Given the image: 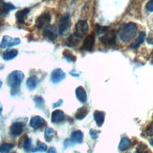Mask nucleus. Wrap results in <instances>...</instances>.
Segmentation results:
<instances>
[{
	"mask_svg": "<svg viewBox=\"0 0 153 153\" xmlns=\"http://www.w3.org/2000/svg\"><path fill=\"white\" fill-rule=\"evenodd\" d=\"M23 131V124L20 122L13 123L10 127V132L14 136H19Z\"/></svg>",
	"mask_w": 153,
	"mask_h": 153,
	"instance_id": "obj_13",
	"label": "nucleus"
},
{
	"mask_svg": "<svg viewBox=\"0 0 153 153\" xmlns=\"http://www.w3.org/2000/svg\"><path fill=\"white\" fill-rule=\"evenodd\" d=\"M146 42L148 44L153 45V30H152L148 34L146 38Z\"/></svg>",
	"mask_w": 153,
	"mask_h": 153,
	"instance_id": "obj_35",
	"label": "nucleus"
},
{
	"mask_svg": "<svg viewBox=\"0 0 153 153\" xmlns=\"http://www.w3.org/2000/svg\"><path fill=\"white\" fill-rule=\"evenodd\" d=\"M146 9L149 12H153V1H149L146 3Z\"/></svg>",
	"mask_w": 153,
	"mask_h": 153,
	"instance_id": "obj_36",
	"label": "nucleus"
},
{
	"mask_svg": "<svg viewBox=\"0 0 153 153\" xmlns=\"http://www.w3.org/2000/svg\"><path fill=\"white\" fill-rule=\"evenodd\" d=\"M136 32V25L133 22H129L121 27L119 30V36L123 42H128L135 36Z\"/></svg>",
	"mask_w": 153,
	"mask_h": 153,
	"instance_id": "obj_2",
	"label": "nucleus"
},
{
	"mask_svg": "<svg viewBox=\"0 0 153 153\" xmlns=\"http://www.w3.org/2000/svg\"><path fill=\"white\" fill-rule=\"evenodd\" d=\"M71 20L68 14H65L60 19L59 26V33L62 36L66 35L70 30Z\"/></svg>",
	"mask_w": 153,
	"mask_h": 153,
	"instance_id": "obj_3",
	"label": "nucleus"
},
{
	"mask_svg": "<svg viewBox=\"0 0 153 153\" xmlns=\"http://www.w3.org/2000/svg\"><path fill=\"white\" fill-rule=\"evenodd\" d=\"M47 153H57V151H56V149L54 147H50L48 149Z\"/></svg>",
	"mask_w": 153,
	"mask_h": 153,
	"instance_id": "obj_38",
	"label": "nucleus"
},
{
	"mask_svg": "<svg viewBox=\"0 0 153 153\" xmlns=\"http://www.w3.org/2000/svg\"><path fill=\"white\" fill-rule=\"evenodd\" d=\"M38 84V79L35 76H31L27 79L26 85L29 90H33Z\"/></svg>",
	"mask_w": 153,
	"mask_h": 153,
	"instance_id": "obj_19",
	"label": "nucleus"
},
{
	"mask_svg": "<svg viewBox=\"0 0 153 153\" xmlns=\"http://www.w3.org/2000/svg\"><path fill=\"white\" fill-rule=\"evenodd\" d=\"M2 111V105L1 102H0V114H1Z\"/></svg>",
	"mask_w": 153,
	"mask_h": 153,
	"instance_id": "obj_40",
	"label": "nucleus"
},
{
	"mask_svg": "<svg viewBox=\"0 0 153 153\" xmlns=\"http://www.w3.org/2000/svg\"><path fill=\"white\" fill-rule=\"evenodd\" d=\"M18 54V51L16 49L13 48L10 50H7L4 51L2 53V57L4 60L6 61L11 60L15 58Z\"/></svg>",
	"mask_w": 153,
	"mask_h": 153,
	"instance_id": "obj_17",
	"label": "nucleus"
},
{
	"mask_svg": "<svg viewBox=\"0 0 153 153\" xmlns=\"http://www.w3.org/2000/svg\"><path fill=\"white\" fill-rule=\"evenodd\" d=\"M88 30V26L87 22L85 20H79L75 25V30L74 34L81 39L87 33Z\"/></svg>",
	"mask_w": 153,
	"mask_h": 153,
	"instance_id": "obj_5",
	"label": "nucleus"
},
{
	"mask_svg": "<svg viewBox=\"0 0 153 153\" xmlns=\"http://www.w3.org/2000/svg\"><path fill=\"white\" fill-rule=\"evenodd\" d=\"M2 81L0 79V88H1V86H2Z\"/></svg>",
	"mask_w": 153,
	"mask_h": 153,
	"instance_id": "obj_43",
	"label": "nucleus"
},
{
	"mask_svg": "<svg viewBox=\"0 0 153 153\" xmlns=\"http://www.w3.org/2000/svg\"><path fill=\"white\" fill-rule=\"evenodd\" d=\"M4 3V0H0V14H2V13Z\"/></svg>",
	"mask_w": 153,
	"mask_h": 153,
	"instance_id": "obj_39",
	"label": "nucleus"
},
{
	"mask_svg": "<svg viewBox=\"0 0 153 153\" xmlns=\"http://www.w3.org/2000/svg\"><path fill=\"white\" fill-rule=\"evenodd\" d=\"M21 40L19 38H13L8 35L3 36L1 42H0L1 48H7L20 44Z\"/></svg>",
	"mask_w": 153,
	"mask_h": 153,
	"instance_id": "obj_6",
	"label": "nucleus"
},
{
	"mask_svg": "<svg viewBox=\"0 0 153 153\" xmlns=\"http://www.w3.org/2000/svg\"><path fill=\"white\" fill-rule=\"evenodd\" d=\"M99 133V131H98L97 130H96L94 129H91L89 132L90 137L92 138V139H94V140L96 139L98 137Z\"/></svg>",
	"mask_w": 153,
	"mask_h": 153,
	"instance_id": "obj_34",
	"label": "nucleus"
},
{
	"mask_svg": "<svg viewBox=\"0 0 153 153\" xmlns=\"http://www.w3.org/2000/svg\"><path fill=\"white\" fill-rule=\"evenodd\" d=\"M66 74L60 68L54 69L51 74V80L53 83L57 84L65 78Z\"/></svg>",
	"mask_w": 153,
	"mask_h": 153,
	"instance_id": "obj_8",
	"label": "nucleus"
},
{
	"mask_svg": "<svg viewBox=\"0 0 153 153\" xmlns=\"http://www.w3.org/2000/svg\"><path fill=\"white\" fill-rule=\"evenodd\" d=\"M65 118V114L63 111L60 109L54 110L51 114V122L53 123H59L62 122Z\"/></svg>",
	"mask_w": 153,
	"mask_h": 153,
	"instance_id": "obj_11",
	"label": "nucleus"
},
{
	"mask_svg": "<svg viewBox=\"0 0 153 153\" xmlns=\"http://www.w3.org/2000/svg\"><path fill=\"white\" fill-rule=\"evenodd\" d=\"M32 140L30 138L26 137L23 142V148L26 151H29L31 148Z\"/></svg>",
	"mask_w": 153,
	"mask_h": 153,
	"instance_id": "obj_29",
	"label": "nucleus"
},
{
	"mask_svg": "<svg viewBox=\"0 0 153 153\" xmlns=\"http://www.w3.org/2000/svg\"><path fill=\"white\" fill-rule=\"evenodd\" d=\"M47 149V146L45 143L40 142L39 140L38 141L36 146L32 149V152H44Z\"/></svg>",
	"mask_w": 153,
	"mask_h": 153,
	"instance_id": "obj_23",
	"label": "nucleus"
},
{
	"mask_svg": "<svg viewBox=\"0 0 153 153\" xmlns=\"http://www.w3.org/2000/svg\"><path fill=\"white\" fill-rule=\"evenodd\" d=\"M44 35L50 41H54L57 36V29L53 25H48L44 29Z\"/></svg>",
	"mask_w": 153,
	"mask_h": 153,
	"instance_id": "obj_10",
	"label": "nucleus"
},
{
	"mask_svg": "<svg viewBox=\"0 0 153 153\" xmlns=\"http://www.w3.org/2000/svg\"><path fill=\"white\" fill-rule=\"evenodd\" d=\"M30 10L27 8H23L21 10H19L16 13V18L17 22L20 23H23L25 19L27 17V14L29 13Z\"/></svg>",
	"mask_w": 153,
	"mask_h": 153,
	"instance_id": "obj_16",
	"label": "nucleus"
},
{
	"mask_svg": "<svg viewBox=\"0 0 153 153\" xmlns=\"http://www.w3.org/2000/svg\"><path fill=\"white\" fill-rule=\"evenodd\" d=\"M45 123L44 119L39 116H33L32 117L29 125L30 126L34 128V129H38L42 127Z\"/></svg>",
	"mask_w": 153,
	"mask_h": 153,
	"instance_id": "obj_12",
	"label": "nucleus"
},
{
	"mask_svg": "<svg viewBox=\"0 0 153 153\" xmlns=\"http://www.w3.org/2000/svg\"><path fill=\"white\" fill-rule=\"evenodd\" d=\"M94 40H95L94 35L93 33H90V35L87 36L84 39L81 48L85 51H92L93 48L94 47Z\"/></svg>",
	"mask_w": 153,
	"mask_h": 153,
	"instance_id": "obj_9",
	"label": "nucleus"
},
{
	"mask_svg": "<svg viewBox=\"0 0 153 153\" xmlns=\"http://www.w3.org/2000/svg\"><path fill=\"white\" fill-rule=\"evenodd\" d=\"M35 103V105L38 108H40L41 106H42L44 103V99L41 97V96H36L33 99Z\"/></svg>",
	"mask_w": 153,
	"mask_h": 153,
	"instance_id": "obj_31",
	"label": "nucleus"
},
{
	"mask_svg": "<svg viewBox=\"0 0 153 153\" xmlns=\"http://www.w3.org/2000/svg\"><path fill=\"white\" fill-rule=\"evenodd\" d=\"M14 9H16V7L13 4H12L11 3H10V2L5 3L4 2V5H3V10H2V14L5 15L9 11H12Z\"/></svg>",
	"mask_w": 153,
	"mask_h": 153,
	"instance_id": "obj_26",
	"label": "nucleus"
},
{
	"mask_svg": "<svg viewBox=\"0 0 153 153\" xmlns=\"http://www.w3.org/2000/svg\"><path fill=\"white\" fill-rule=\"evenodd\" d=\"M105 112L103 111H100L98 110H96L94 112L93 117L94 121L98 127H101L105 121Z\"/></svg>",
	"mask_w": 153,
	"mask_h": 153,
	"instance_id": "obj_15",
	"label": "nucleus"
},
{
	"mask_svg": "<svg viewBox=\"0 0 153 153\" xmlns=\"http://www.w3.org/2000/svg\"><path fill=\"white\" fill-rule=\"evenodd\" d=\"M146 36V34L145 32H142L140 33L137 38L135 39V41L131 44V48L133 49H137L144 41Z\"/></svg>",
	"mask_w": 153,
	"mask_h": 153,
	"instance_id": "obj_21",
	"label": "nucleus"
},
{
	"mask_svg": "<svg viewBox=\"0 0 153 153\" xmlns=\"http://www.w3.org/2000/svg\"><path fill=\"white\" fill-rule=\"evenodd\" d=\"M63 55L65 57V58L68 61V62H74L76 60V57L73 55L71 52L69 51L68 50H65L63 53Z\"/></svg>",
	"mask_w": 153,
	"mask_h": 153,
	"instance_id": "obj_27",
	"label": "nucleus"
},
{
	"mask_svg": "<svg viewBox=\"0 0 153 153\" xmlns=\"http://www.w3.org/2000/svg\"><path fill=\"white\" fill-rule=\"evenodd\" d=\"M88 112V110L87 108L85 106L81 107L78 108L76 112H75V117L76 119L78 120H82L87 115Z\"/></svg>",
	"mask_w": 153,
	"mask_h": 153,
	"instance_id": "obj_20",
	"label": "nucleus"
},
{
	"mask_svg": "<svg viewBox=\"0 0 153 153\" xmlns=\"http://www.w3.org/2000/svg\"><path fill=\"white\" fill-rule=\"evenodd\" d=\"M96 30H97V34L100 35V34L105 33L108 30V27L103 26H100L99 25H96Z\"/></svg>",
	"mask_w": 153,
	"mask_h": 153,
	"instance_id": "obj_32",
	"label": "nucleus"
},
{
	"mask_svg": "<svg viewBox=\"0 0 153 153\" xmlns=\"http://www.w3.org/2000/svg\"><path fill=\"white\" fill-rule=\"evenodd\" d=\"M3 68H4V65L0 63V70H1L2 69H3Z\"/></svg>",
	"mask_w": 153,
	"mask_h": 153,
	"instance_id": "obj_42",
	"label": "nucleus"
},
{
	"mask_svg": "<svg viewBox=\"0 0 153 153\" xmlns=\"http://www.w3.org/2000/svg\"><path fill=\"white\" fill-rule=\"evenodd\" d=\"M13 153H16V152H13Z\"/></svg>",
	"mask_w": 153,
	"mask_h": 153,
	"instance_id": "obj_44",
	"label": "nucleus"
},
{
	"mask_svg": "<svg viewBox=\"0 0 153 153\" xmlns=\"http://www.w3.org/2000/svg\"><path fill=\"white\" fill-rule=\"evenodd\" d=\"M145 134L148 136H153V121L146 128Z\"/></svg>",
	"mask_w": 153,
	"mask_h": 153,
	"instance_id": "obj_30",
	"label": "nucleus"
},
{
	"mask_svg": "<svg viewBox=\"0 0 153 153\" xmlns=\"http://www.w3.org/2000/svg\"><path fill=\"white\" fill-rule=\"evenodd\" d=\"M80 38H78L74 33L71 35L68 39V45L69 47H74L78 44V43L80 41Z\"/></svg>",
	"mask_w": 153,
	"mask_h": 153,
	"instance_id": "obj_25",
	"label": "nucleus"
},
{
	"mask_svg": "<svg viewBox=\"0 0 153 153\" xmlns=\"http://www.w3.org/2000/svg\"><path fill=\"white\" fill-rule=\"evenodd\" d=\"M146 145L143 143H140L136 148V153H143L146 149Z\"/></svg>",
	"mask_w": 153,
	"mask_h": 153,
	"instance_id": "obj_33",
	"label": "nucleus"
},
{
	"mask_svg": "<svg viewBox=\"0 0 153 153\" xmlns=\"http://www.w3.org/2000/svg\"><path fill=\"white\" fill-rule=\"evenodd\" d=\"M53 133H54V130H53V129L52 128L47 127L46 128V130L45 131L44 136H45V140L47 142H50L51 140V138L53 137Z\"/></svg>",
	"mask_w": 153,
	"mask_h": 153,
	"instance_id": "obj_28",
	"label": "nucleus"
},
{
	"mask_svg": "<svg viewBox=\"0 0 153 153\" xmlns=\"http://www.w3.org/2000/svg\"><path fill=\"white\" fill-rule=\"evenodd\" d=\"M25 75L20 71H14L8 76L7 82L11 87V94L16 95L19 91L20 85L24 79Z\"/></svg>",
	"mask_w": 153,
	"mask_h": 153,
	"instance_id": "obj_1",
	"label": "nucleus"
},
{
	"mask_svg": "<svg viewBox=\"0 0 153 153\" xmlns=\"http://www.w3.org/2000/svg\"><path fill=\"white\" fill-rule=\"evenodd\" d=\"M62 103H63V100L62 99H60L57 102H55V103H54L53 104V108H55L59 107V106H61Z\"/></svg>",
	"mask_w": 153,
	"mask_h": 153,
	"instance_id": "obj_37",
	"label": "nucleus"
},
{
	"mask_svg": "<svg viewBox=\"0 0 153 153\" xmlns=\"http://www.w3.org/2000/svg\"><path fill=\"white\" fill-rule=\"evenodd\" d=\"M14 145L10 143H3L0 145V153H8L14 148Z\"/></svg>",
	"mask_w": 153,
	"mask_h": 153,
	"instance_id": "obj_24",
	"label": "nucleus"
},
{
	"mask_svg": "<svg viewBox=\"0 0 153 153\" xmlns=\"http://www.w3.org/2000/svg\"><path fill=\"white\" fill-rule=\"evenodd\" d=\"M84 135L81 130H75L74 131L71 136V140L74 143H81L83 141Z\"/></svg>",
	"mask_w": 153,
	"mask_h": 153,
	"instance_id": "obj_18",
	"label": "nucleus"
},
{
	"mask_svg": "<svg viewBox=\"0 0 153 153\" xmlns=\"http://www.w3.org/2000/svg\"><path fill=\"white\" fill-rule=\"evenodd\" d=\"M99 39L103 44L108 46H115L117 43L116 34L114 30H107L100 37Z\"/></svg>",
	"mask_w": 153,
	"mask_h": 153,
	"instance_id": "obj_4",
	"label": "nucleus"
},
{
	"mask_svg": "<svg viewBox=\"0 0 153 153\" xmlns=\"http://www.w3.org/2000/svg\"><path fill=\"white\" fill-rule=\"evenodd\" d=\"M75 94L77 99L81 103L85 102L87 99L85 89L82 86L78 87L75 90Z\"/></svg>",
	"mask_w": 153,
	"mask_h": 153,
	"instance_id": "obj_14",
	"label": "nucleus"
},
{
	"mask_svg": "<svg viewBox=\"0 0 153 153\" xmlns=\"http://www.w3.org/2000/svg\"><path fill=\"white\" fill-rule=\"evenodd\" d=\"M51 16L48 13H44L41 14L36 20L35 25L37 28H42L45 26L48 25L51 21Z\"/></svg>",
	"mask_w": 153,
	"mask_h": 153,
	"instance_id": "obj_7",
	"label": "nucleus"
},
{
	"mask_svg": "<svg viewBox=\"0 0 153 153\" xmlns=\"http://www.w3.org/2000/svg\"><path fill=\"white\" fill-rule=\"evenodd\" d=\"M130 145V139L126 137H123L121 138L120 140V142L118 145V149L121 151H124L127 149H128Z\"/></svg>",
	"mask_w": 153,
	"mask_h": 153,
	"instance_id": "obj_22",
	"label": "nucleus"
},
{
	"mask_svg": "<svg viewBox=\"0 0 153 153\" xmlns=\"http://www.w3.org/2000/svg\"><path fill=\"white\" fill-rule=\"evenodd\" d=\"M152 63H153V60H152Z\"/></svg>",
	"mask_w": 153,
	"mask_h": 153,
	"instance_id": "obj_45",
	"label": "nucleus"
},
{
	"mask_svg": "<svg viewBox=\"0 0 153 153\" xmlns=\"http://www.w3.org/2000/svg\"><path fill=\"white\" fill-rule=\"evenodd\" d=\"M149 143L151 144V145H152L153 146V139H151L149 140Z\"/></svg>",
	"mask_w": 153,
	"mask_h": 153,
	"instance_id": "obj_41",
	"label": "nucleus"
}]
</instances>
